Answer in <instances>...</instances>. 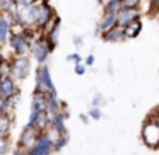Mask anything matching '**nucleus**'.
I'll list each match as a JSON object with an SVG mask.
<instances>
[{"instance_id": "b1692460", "label": "nucleus", "mask_w": 159, "mask_h": 155, "mask_svg": "<svg viewBox=\"0 0 159 155\" xmlns=\"http://www.w3.org/2000/svg\"><path fill=\"white\" fill-rule=\"evenodd\" d=\"M72 43H74V46H77V50H79V48H82V45H84V39L80 38V36H74Z\"/></svg>"}, {"instance_id": "f3484780", "label": "nucleus", "mask_w": 159, "mask_h": 155, "mask_svg": "<svg viewBox=\"0 0 159 155\" xmlns=\"http://www.w3.org/2000/svg\"><path fill=\"white\" fill-rule=\"evenodd\" d=\"M67 143H69V135L63 133V135H58V136L53 140V152H60L63 150V148L67 147Z\"/></svg>"}, {"instance_id": "aec40b11", "label": "nucleus", "mask_w": 159, "mask_h": 155, "mask_svg": "<svg viewBox=\"0 0 159 155\" xmlns=\"http://www.w3.org/2000/svg\"><path fill=\"white\" fill-rule=\"evenodd\" d=\"M106 104V99H104L101 94H96V96L93 97V102H91V106H98V107H101V106H104Z\"/></svg>"}, {"instance_id": "6e6552de", "label": "nucleus", "mask_w": 159, "mask_h": 155, "mask_svg": "<svg viewBox=\"0 0 159 155\" xmlns=\"http://www.w3.org/2000/svg\"><path fill=\"white\" fill-rule=\"evenodd\" d=\"M39 133H41V131H39L38 128H33V126H29V124H26L22 133H21V136H19V147H22L24 150H29V148L36 143Z\"/></svg>"}, {"instance_id": "bb28decb", "label": "nucleus", "mask_w": 159, "mask_h": 155, "mask_svg": "<svg viewBox=\"0 0 159 155\" xmlns=\"http://www.w3.org/2000/svg\"><path fill=\"white\" fill-rule=\"evenodd\" d=\"M80 119H82L84 123H87V121H89L91 118H89V114H80Z\"/></svg>"}, {"instance_id": "5701e85b", "label": "nucleus", "mask_w": 159, "mask_h": 155, "mask_svg": "<svg viewBox=\"0 0 159 155\" xmlns=\"http://www.w3.org/2000/svg\"><path fill=\"white\" fill-rule=\"evenodd\" d=\"M142 0H120L121 7H139Z\"/></svg>"}, {"instance_id": "4468645a", "label": "nucleus", "mask_w": 159, "mask_h": 155, "mask_svg": "<svg viewBox=\"0 0 159 155\" xmlns=\"http://www.w3.org/2000/svg\"><path fill=\"white\" fill-rule=\"evenodd\" d=\"M140 31H142V22L135 21L132 24H128L127 28H123V36H125V39H134L140 34Z\"/></svg>"}, {"instance_id": "20e7f679", "label": "nucleus", "mask_w": 159, "mask_h": 155, "mask_svg": "<svg viewBox=\"0 0 159 155\" xmlns=\"http://www.w3.org/2000/svg\"><path fill=\"white\" fill-rule=\"evenodd\" d=\"M142 140L147 147L159 148V123L151 116L145 118L144 128H142Z\"/></svg>"}, {"instance_id": "f03ea898", "label": "nucleus", "mask_w": 159, "mask_h": 155, "mask_svg": "<svg viewBox=\"0 0 159 155\" xmlns=\"http://www.w3.org/2000/svg\"><path fill=\"white\" fill-rule=\"evenodd\" d=\"M31 73V60L29 56H12L11 58V75L17 82H24Z\"/></svg>"}, {"instance_id": "423d86ee", "label": "nucleus", "mask_w": 159, "mask_h": 155, "mask_svg": "<svg viewBox=\"0 0 159 155\" xmlns=\"http://www.w3.org/2000/svg\"><path fill=\"white\" fill-rule=\"evenodd\" d=\"M142 11L140 7H120V11L116 12V24L121 28H127L128 24L135 21H140Z\"/></svg>"}, {"instance_id": "7ed1b4c3", "label": "nucleus", "mask_w": 159, "mask_h": 155, "mask_svg": "<svg viewBox=\"0 0 159 155\" xmlns=\"http://www.w3.org/2000/svg\"><path fill=\"white\" fill-rule=\"evenodd\" d=\"M52 50L48 48L46 41L43 39V34H39L38 38H34L31 41V50H29V58H33L38 65H45L48 62Z\"/></svg>"}, {"instance_id": "2eb2a0df", "label": "nucleus", "mask_w": 159, "mask_h": 155, "mask_svg": "<svg viewBox=\"0 0 159 155\" xmlns=\"http://www.w3.org/2000/svg\"><path fill=\"white\" fill-rule=\"evenodd\" d=\"M120 0H104L103 2V14H116L120 11Z\"/></svg>"}, {"instance_id": "0eeeda50", "label": "nucleus", "mask_w": 159, "mask_h": 155, "mask_svg": "<svg viewBox=\"0 0 159 155\" xmlns=\"http://www.w3.org/2000/svg\"><path fill=\"white\" fill-rule=\"evenodd\" d=\"M0 97H19V82L11 73L0 77Z\"/></svg>"}, {"instance_id": "f257e3e1", "label": "nucleus", "mask_w": 159, "mask_h": 155, "mask_svg": "<svg viewBox=\"0 0 159 155\" xmlns=\"http://www.w3.org/2000/svg\"><path fill=\"white\" fill-rule=\"evenodd\" d=\"M36 79H34V90H41L45 94L50 92H57V87L53 84L52 79V72H50V67L46 65H38L36 68Z\"/></svg>"}, {"instance_id": "4be33fe9", "label": "nucleus", "mask_w": 159, "mask_h": 155, "mask_svg": "<svg viewBox=\"0 0 159 155\" xmlns=\"http://www.w3.org/2000/svg\"><path fill=\"white\" fill-rule=\"evenodd\" d=\"M86 70H87V67H86V63H74V72L77 73V75H84L86 73Z\"/></svg>"}, {"instance_id": "9b49d317", "label": "nucleus", "mask_w": 159, "mask_h": 155, "mask_svg": "<svg viewBox=\"0 0 159 155\" xmlns=\"http://www.w3.org/2000/svg\"><path fill=\"white\" fill-rule=\"evenodd\" d=\"M113 26H116V14H103L101 21L96 26V34H101V32L108 31Z\"/></svg>"}, {"instance_id": "ddd939ff", "label": "nucleus", "mask_w": 159, "mask_h": 155, "mask_svg": "<svg viewBox=\"0 0 159 155\" xmlns=\"http://www.w3.org/2000/svg\"><path fill=\"white\" fill-rule=\"evenodd\" d=\"M12 114H0V136H11Z\"/></svg>"}, {"instance_id": "6ab92c4d", "label": "nucleus", "mask_w": 159, "mask_h": 155, "mask_svg": "<svg viewBox=\"0 0 159 155\" xmlns=\"http://www.w3.org/2000/svg\"><path fill=\"white\" fill-rule=\"evenodd\" d=\"M87 114H89V118L94 119V121H98V119L103 118V111H101V107H98V106H91V109L87 111Z\"/></svg>"}, {"instance_id": "412c9836", "label": "nucleus", "mask_w": 159, "mask_h": 155, "mask_svg": "<svg viewBox=\"0 0 159 155\" xmlns=\"http://www.w3.org/2000/svg\"><path fill=\"white\" fill-rule=\"evenodd\" d=\"M67 62H72V63H82V56L79 55V51L75 53H70V55H67Z\"/></svg>"}, {"instance_id": "a878e982", "label": "nucleus", "mask_w": 159, "mask_h": 155, "mask_svg": "<svg viewBox=\"0 0 159 155\" xmlns=\"http://www.w3.org/2000/svg\"><path fill=\"white\" fill-rule=\"evenodd\" d=\"M36 2H39V0H16V5H31Z\"/></svg>"}, {"instance_id": "393cba45", "label": "nucleus", "mask_w": 159, "mask_h": 155, "mask_svg": "<svg viewBox=\"0 0 159 155\" xmlns=\"http://www.w3.org/2000/svg\"><path fill=\"white\" fill-rule=\"evenodd\" d=\"M94 62H96V58H94V55H87L86 58H84V63H86V67H93Z\"/></svg>"}, {"instance_id": "9d476101", "label": "nucleus", "mask_w": 159, "mask_h": 155, "mask_svg": "<svg viewBox=\"0 0 159 155\" xmlns=\"http://www.w3.org/2000/svg\"><path fill=\"white\" fill-rule=\"evenodd\" d=\"M101 39H103L104 43H118V41H123L125 36H123V28L121 26H113L111 29H108V31L101 32Z\"/></svg>"}, {"instance_id": "cd10ccee", "label": "nucleus", "mask_w": 159, "mask_h": 155, "mask_svg": "<svg viewBox=\"0 0 159 155\" xmlns=\"http://www.w3.org/2000/svg\"><path fill=\"white\" fill-rule=\"evenodd\" d=\"M98 2H101V4H103V2H104V0H98Z\"/></svg>"}, {"instance_id": "dca6fc26", "label": "nucleus", "mask_w": 159, "mask_h": 155, "mask_svg": "<svg viewBox=\"0 0 159 155\" xmlns=\"http://www.w3.org/2000/svg\"><path fill=\"white\" fill-rule=\"evenodd\" d=\"M16 9V0H0V15H9Z\"/></svg>"}, {"instance_id": "f8f14e48", "label": "nucleus", "mask_w": 159, "mask_h": 155, "mask_svg": "<svg viewBox=\"0 0 159 155\" xmlns=\"http://www.w3.org/2000/svg\"><path fill=\"white\" fill-rule=\"evenodd\" d=\"M19 97H0V114H12Z\"/></svg>"}, {"instance_id": "39448f33", "label": "nucleus", "mask_w": 159, "mask_h": 155, "mask_svg": "<svg viewBox=\"0 0 159 155\" xmlns=\"http://www.w3.org/2000/svg\"><path fill=\"white\" fill-rule=\"evenodd\" d=\"M7 46L11 50L12 56H29V50H31V39L24 34H11L7 41Z\"/></svg>"}, {"instance_id": "a211bd4d", "label": "nucleus", "mask_w": 159, "mask_h": 155, "mask_svg": "<svg viewBox=\"0 0 159 155\" xmlns=\"http://www.w3.org/2000/svg\"><path fill=\"white\" fill-rule=\"evenodd\" d=\"M11 152V136H0V155H9Z\"/></svg>"}, {"instance_id": "1a4fd4ad", "label": "nucleus", "mask_w": 159, "mask_h": 155, "mask_svg": "<svg viewBox=\"0 0 159 155\" xmlns=\"http://www.w3.org/2000/svg\"><path fill=\"white\" fill-rule=\"evenodd\" d=\"M12 15H0V45H7L9 38L12 34Z\"/></svg>"}]
</instances>
